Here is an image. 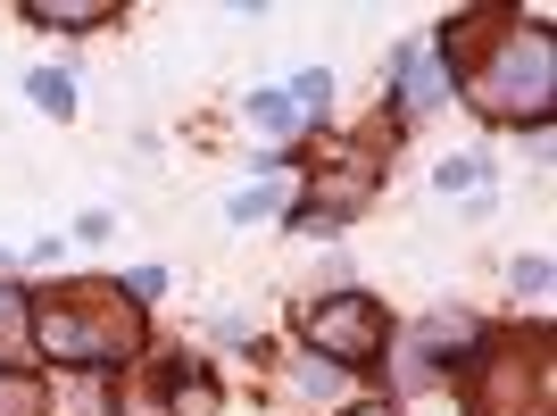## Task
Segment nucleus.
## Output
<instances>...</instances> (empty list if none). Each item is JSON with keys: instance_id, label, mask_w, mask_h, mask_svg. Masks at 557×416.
Here are the masks:
<instances>
[{"instance_id": "obj_11", "label": "nucleus", "mask_w": 557, "mask_h": 416, "mask_svg": "<svg viewBox=\"0 0 557 416\" xmlns=\"http://www.w3.org/2000/svg\"><path fill=\"white\" fill-rule=\"evenodd\" d=\"M325 100H333V75L325 68H308L300 84H292V109H300V117H325Z\"/></svg>"}, {"instance_id": "obj_10", "label": "nucleus", "mask_w": 557, "mask_h": 416, "mask_svg": "<svg viewBox=\"0 0 557 416\" xmlns=\"http://www.w3.org/2000/svg\"><path fill=\"white\" fill-rule=\"evenodd\" d=\"M25 93H34V109H50V117H67V109H75V84H67V75H50V68L34 75Z\"/></svg>"}, {"instance_id": "obj_3", "label": "nucleus", "mask_w": 557, "mask_h": 416, "mask_svg": "<svg viewBox=\"0 0 557 416\" xmlns=\"http://www.w3.org/2000/svg\"><path fill=\"white\" fill-rule=\"evenodd\" d=\"M308 342L325 350L333 367H374L383 342H392V325H383V308L367 292H333L325 308H308Z\"/></svg>"}, {"instance_id": "obj_1", "label": "nucleus", "mask_w": 557, "mask_h": 416, "mask_svg": "<svg viewBox=\"0 0 557 416\" xmlns=\"http://www.w3.org/2000/svg\"><path fill=\"white\" fill-rule=\"evenodd\" d=\"M34 342L59 367H116L141 342V317L125 308V292H75V301L34 308Z\"/></svg>"}, {"instance_id": "obj_6", "label": "nucleus", "mask_w": 557, "mask_h": 416, "mask_svg": "<svg viewBox=\"0 0 557 416\" xmlns=\"http://www.w3.org/2000/svg\"><path fill=\"white\" fill-rule=\"evenodd\" d=\"M25 342H34V308H25V292L0 283V358H17Z\"/></svg>"}, {"instance_id": "obj_12", "label": "nucleus", "mask_w": 557, "mask_h": 416, "mask_svg": "<svg viewBox=\"0 0 557 416\" xmlns=\"http://www.w3.org/2000/svg\"><path fill=\"white\" fill-rule=\"evenodd\" d=\"M433 184H442V192H474V184H483V159H449V167H433Z\"/></svg>"}, {"instance_id": "obj_2", "label": "nucleus", "mask_w": 557, "mask_h": 416, "mask_svg": "<svg viewBox=\"0 0 557 416\" xmlns=\"http://www.w3.org/2000/svg\"><path fill=\"white\" fill-rule=\"evenodd\" d=\"M474 84V109H491V117H549V100H557V50H549V34L541 25H524V34H508V42L491 50V68H474L466 75Z\"/></svg>"}, {"instance_id": "obj_9", "label": "nucleus", "mask_w": 557, "mask_h": 416, "mask_svg": "<svg viewBox=\"0 0 557 416\" xmlns=\"http://www.w3.org/2000/svg\"><path fill=\"white\" fill-rule=\"evenodd\" d=\"M275 208H283L275 184H250V192H233V200H225V217H233V225H258V217H275Z\"/></svg>"}, {"instance_id": "obj_13", "label": "nucleus", "mask_w": 557, "mask_h": 416, "mask_svg": "<svg viewBox=\"0 0 557 416\" xmlns=\"http://www.w3.org/2000/svg\"><path fill=\"white\" fill-rule=\"evenodd\" d=\"M175 408H191V416H216V392H209V383H184V392H175Z\"/></svg>"}, {"instance_id": "obj_8", "label": "nucleus", "mask_w": 557, "mask_h": 416, "mask_svg": "<svg viewBox=\"0 0 557 416\" xmlns=\"http://www.w3.org/2000/svg\"><path fill=\"white\" fill-rule=\"evenodd\" d=\"M250 125H258V134H267V142H283V134H292V125H300V109H292V93H258V100H250Z\"/></svg>"}, {"instance_id": "obj_4", "label": "nucleus", "mask_w": 557, "mask_h": 416, "mask_svg": "<svg viewBox=\"0 0 557 416\" xmlns=\"http://www.w3.org/2000/svg\"><path fill=\"white\" fill-rule=\"evenodd\" d=\"M399 84H408V109H442V100H449V68H442V50L417 42L408 59H399Z\"/></svg>"}, {"instance_id": "obj_15", "label": "nucleus", "mask_w": 557, "mask_h": 416, "mask_svg": "<svg viewBox=\"0 0 557 416\" xmlns=\"http://www.w3.org/2000/svg\"><path fill=\"white\" fill-rule=\"evenodd\" d=\"M349 416H392V408H383V400H367V408H349Z\"/></svg>"}, {"instance_id": "obj_5", "label": "nucleus", "mask_w": 557, "mask_h": 416, "mask_svg": "<svg viewBox=\"0 0 557 416\" xmlns=\"http://www.w3.org/2000/svg\"><path fill=\"white\" fill-rule=\"evenodd\" d=\"M25 17H34V25H109L116 9H109V0H34Z\"/></svg>"}, {"instance_id": "obj_7", "label": "nucleus", "mask_w": 557, "mask_h": 416, "mask_svg": "<svg viewBox=\"0 0 557 416\" xmlns=\"http://www.w3.org/2000/svg\"><path fill=\"white\" fill-rule=\"evenodd\" d=\"M42 408H50L42 375H0V416H42Z\"/></svg>"}, {"instance_id": "obj_14", "label": "nucleus", "mask_w": 557, "mask_h": 416, "mask_svg": "<svg viewBox=\"0 0 557 416\" xmlns=\"http://www.w3.org/2000/svg\"><path fill=\"white\" fill-rule=\"evenodd\" d=\"M516 292H549V258H524V267H516Z\"/></svg>"}]
</instances>
